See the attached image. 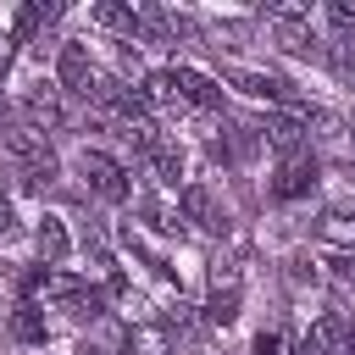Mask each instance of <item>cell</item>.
Segmentation results:
<instances>
[{"mask_svg": "<svg viewBox=\"0 0 355 355\" xmlns=\"http://www.w3.org/2000/svg\"><path fill=\"white\" fill-rule=\"evenodd\" d=\"M266 22H272V33H277V44H283V50H294V55H316V50H322L305 6H272V11H266Z\"/></svg>", "mask_w": 355, "mask_h": 355, "instance_id": "cell-1", "label": "cell"}, {"mask_svg": "<svg viewBox=\"0 0 355 355\" xmlns=\"http://www.w3.org/2000/svg\"><path fill=\"white\" fill-rule=\"evenodd\" d=\"M333 67H338V78H349V83H355V39L333 44Z\"/></svg>", "mask_w": 355, "mask_h": 355, "instance_id": "cell-17", "label": "cell"}, {"mask_svg": "<svg viewBox=\"0 0 355 355\" xmlns=\"http://www.w3.org/2000/svg\"><path fill=\"white\" fill-rule=\"evenodd\" d=\"M144 161H150V166L161 172V183H178V178H183V155H178L172 144H155V150H150Z\"/></svg>", "mask_w": 355, "mask_h": 355, "instance_id": "cell-13", "label": "cell"}, {"mask_svg": "<svg viewBox=\"0 0 355 355\" xmlns=\"http://www.w3.org/2000/svg\"><path fill=\"white\" fill-rule=\"evenodd\" d=\"M311 189H316V155H311V150L283 155V166H277V178H272V194H277V200H300V194H311Z\"/></svg>", "mask_w": 355, "mask_h": 355, "instance_id": "cell-3", "label": "cell"}, {"mask_svg": "<svg viewBox=\"0 0 355 355\" xmlns=\"http://www.w3.org/2000/svg\"><path fill=\"white\" fill-rule=\"evenodd\" d=\"M50 17H55V6H39V0H33V6H22V11H17V22H11V39H28V33H33L39 22H50Z\"/></svg>", "mask_w": 355, "mask_h": 355, "instance_id": "cell-14", "label": "cell"}, {"mask_svg": "<svg viewBox=\"0 0 355 355\" xmlns=\"http://www.w3.org/2000/svg\"><path fill=\"white\" fill-rule=\"evenodd\" d=\"M344 133H349V144H355V116H349V122H344Z\"/></svg>", "mask_w": 355, "mask_h": 355, "instance_id": "cell-19", "label": "cell"}, {"mask_svg": "<svg viewBox=\"0 0 355 355\" xmlns=\"http://www.w3.org/2000/svg\"><path fill=\"white\" fill-rule=\"evenodd\" d=\"M172 89H178V100H189V105H222V89H216L205 72H194V67H172Z\"/></svg>", "mask_w": 355, "mask_h": 355, "instance_id": "cell-8", "label": "cell"}, {"mask_svg": "<svg viewBox=\"0 0 355 355\" xmlns=\"http://www.w3.org/2000/svg\"><path fill=\"white\" fill-rule=\"evenodd\" d=\"M89 22H94V28H111V33H122V39L139 33V11H133V6H116V0H100V6L89 11Z\"/></svg>", "mask_w": 355, "mask_h": 355, "instance_id": "cell-10", "label": "cell"}, {"mask_svg": "<svg viewBox=\"0 0 355 355\" xmlns=\"http://www.w3.org/2000/svg\"><path fill=\"white\" fill-rule=\"evenodd\" d=\"M17 233V211H11V200L0 194V239H11Z\"/></svg>", "mask_w": 355, "mask_h": 355, "instance_id": "cell-18", "label": "cell"}, {"mask_svg": "<svg viewBox=\"0 0 355 355\" xmlns=\"http://www.w3.org/2000/svg\"><path fill=\"white\" fill-rule=\"evenodd\" d=\"M55 72H61V89H67V94H83V100H89V89H94V61L83 55V44H61Z\"/></svg>", "mask_w": 355, "mask_h": 355, "instance_id": "cell-6", "label": "cell"}, {"mask_svg": "<svg viewBox=\"0 0 355 355\" xmlns=\"http://www.w3.org/2000/svg\"><path fill=\"white\" fill-rule=\"evenodd\" d=\"M283 155H294V150H305V122L300 116H266V128H261Z\"/></svg>", "mask_w": 355, "mask_h": 355, "instance_id": "cell-11", "label": "cell"}, {"mask_svg": "<svg viewBox=\"0 0 355 355\" xmlns=\"http://www.w3.org/2000/svg\"><path fill=\"white\" fill-rule=\"evenodd\" d=\"M78 172H83V178H89V189H94L100 200H111V205H122V200H128V189H133V183H128V172H122L105 150H83V155H78Z\"/></svg>", "mask_w": 355, "mask_h": 355, "instance_id": "cell-2", "label": "cell"}, {"mask_svg": "<svg viewBox=\"0 0 355 355\" xmlns=\"http://www.w3.org/2000/svg\"><path fill=\"white\" fill-rule=\"evenodd\" d=\"M22 122H28V133H55V128L72 122V111L44 89V94H28V100H22Z\"/></svg>", "mask_w": 355, "mask_h": 355, "instance_id": "cell-5", "label": "cell"}, {"mask_svg": "<svg viewBox=\"0 0 355 355\" xmlns=\"http://www.w3.org/2000/svg\"><path fill=\"white\" fill-rule=\"evenodd\" d=\"M227 83H233V89H244V94H255V100H294V89H288L283 78H272V72H250V67H227Z\"/></svg>", "mask_w": 355, "mask_h": 355, "instance_id": "cell-7", "label": "cell"}, {"mask_svg": "<svg viewBox=\"0 0 355 355\" xmlns=\"http://www.w3.org/2000/svg\"><path fill=\"white\" fill-rule=\"evenodd\" d=\"M178 205H183V216H189L194 227H205V233H222V227H227V211L216 205V194H211L205 183H183Z\"/></svg>", "mask_w": 355, "mask_h": 355, "instance_id": "cell-4", "label": "cell"}, {"mask_svg": "<svg viewBox=\"0 0 355 355\" xmlns=\"http://www.w3.org/2000/svg\"><path fill=\"white\" fill-rule=\"evenodd\" d=\"M233 316H239V288H233V294H211V305H205V322H211V327H227Z\"/></svg>", "mask_w": 355, "mask_h": 355, "instance_id": "cell-15", "label": "cell"}, {"mask_svg": "<svg viewBox=\"0 0 355 355\" xmlns=\"http://www.w3.org/2000/svg\"><path fill=\"white\" fill-rule=\"evenodd\" d=\"M344 172H349V183H355V161H349V166H344Z\"/></svg>", "mask_w": 355, "mask_h": 355, "instance_id": "cell-20", "label": "cell"}, {"mask_svg": "<svg viewBox=\"0 0 355 355\" xmlns=\"http://www.w3.org/2000/svg\"><path fill=\"white\" fill-rule=\"evenodd\" d=\"M11 333H17L22 344H44V311H39V305H17Z\"/></svg>", "mask_w": 355, "mask_h": 355, "instance_id": "cell-12", "label": "cell"}, {"mask_svg": "<svg viewBox=\"0 0 355 355\" xmlns=\"http://www.w3.org/2000/svg\"><path fill=\"white\" fill-rule=\"evenodd\" d=\"M327 22H333L338 44H344V39H355V6H349V0H333V6H327Z\"/></svg>", "mask_w": 355, "mask_h": 355, "instance_id": "cell-16", "label": "cell"}, {"mask_svg": "<svg viewBox=\"0 0 355 355\" xmlns=\"http://www.w3.org/2000/svg\"><path fill=\"white\" fill-rule=\"evenodd\" d=\"M33 244H39V255H44V266H61V261L72 255V239H67V227H61V216H39V227H33Z\"/></svg>", "mask_w": 355, "mask_h": 355, "instance_id": "cell-9", "label": "cell"}]
</instances>
